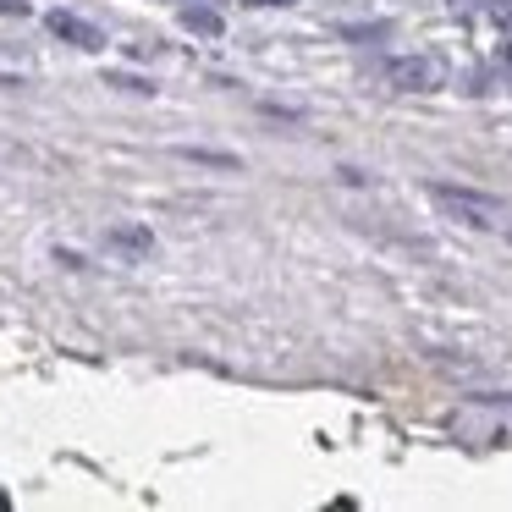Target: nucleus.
Listing matches in <instances>:
<instances>
[{"label": "nucleus", "instance_id": "obj_1", "mask_svg": "<svg viewBox=\"0 0 512 512\" xmlns=\"http://www.w3.org/2000/svg\"><path fill=\"white\" fill-rule=\"evenodd\" d=\"M430 204L446 215V221L457 226H479V232H496L501 221H507V204L496 199V193L485 188H468V182H430Z\"/></svg>", "mask_w": 512, "mask_h": 512}, {"label": "nucleus", "instance_id": "obj_2", "mask_svg": "<svg viewBox=\"0 0 512 512\" xmlns=\"http://www.w3.org/2000/svg\"><path fill=\"white\" fill-rule=\"evenodd\" d=\"M386 78H391V89H402V94H430V89H441V61L435 56H391Z\"/></svg>", "mask_w": 512, "mask_h": 512}, {"label": "nucleus", "instance_id": "obj_3", "mask_svg": "<svg viewBox=\"0 0 512 512\" xmlns=\"http://www.w3.org/2000/svg\"><path fill=\"white\" fill-rule=\"evenodd\" d=\"M50 34L67 39V45H78V50H105V34L78 12H50Z\"/></svg>", "mask_w": 512, "mask_h": 512}, {"label": "nucleus", "instance_id": "obj_4", "mask_svg": "<svg viewBox=\"0 0 512 512\" xmlns=\"http://www.w3.org/2000/svg\"><path fill=\"white\" fill-rule=\"evenodd\" d=\"M182 28H188V34H204V39H221L226 34L221 12H210V6H188V12H182Z\"/></svg>", "mask_w": 512, "mask_h": 512}, {"label": "nucleus", "instance_id": "obj_5", "mask_svg": "<svg viewBox=\"0 0 512 512\" xmlns=\"http://www.w3.org/2000/svg\"><path fill=\"white\" fill-rule=\"evenodd\" d=\"M149 243H155V237H149L144 226H116V232H111V248H133V254H149Z\"/></svg>", "mask_w": 512, "mask_h": 512}, {"label": "nucleus", "instance_id": "obj_6", "mask_svg": "<svg viewBox=\"0 0 512 512\" xmlns=\"http://www.w3.org/2000/svg\"><path fill=\"white\" fill-rule=\"evenodd\" d=\"M188 160H204V166H226V171H232V166H237V160H232V155H210V149H188Z\"/></svg>", "mask_w": 512, "mask_h": 512}, {"label": "nucleus", "instance_id": "obj_7", "mask_svg": "<svg viewBox=\"0 0 512 512\" xmlns=\"http://www.w3.org/2000/svg\"><path fill=\"white\" fill-rule=\"evenodd\" d=\"M490 17H496L501 28H512V0H490Z\"/></svg>", "mask_w": 512, "mask_h": 512}, {"label": "nucleus", "instance_id": "obj_8", "mask_svg": "<svg viewBox=\"0 0 512 512\" xmlns=\"http://www.w3.org/2000/svg\"><path fill=\"white\" fill-rule=\"evenodd\" d=\"M28 12V0H0V17H23Z\"/></svg>", "mask_w": 512, "mask_h": 512}, {"label": "nucleus", "instance_id": "obj_9", "mask_svg": "<svg viewBox=\"0 0 512 512\" xmlns=\"http://www.w3.org/2000/svg\"><path fill=\"white\" fill-rule=\"evenodd\" d=\"M248 6H298V0H248Z\"/></svg>", "mask_w": 512, "mask_h": 512}, {"label": "nucleus", "instance_id": "obj_10", "mask_svg": "<svg viewBox=\"0 0 512 512\" xmlns=\"http://www.w3.org/2000/svg\"><path fill=\"white\" fill-rule=\"evenodd\" d=\"M501 67H507V78H512V45H507V50H501Z\"/></svg>", "mask_w": 512, "mask_h": 512}, {"label": "nucleus", "instance_id": "obj_11", "mask_svg": "<svg viewBox=\"0 0 512 512\" xmlns=\"http://www.w3.org/2000/svg\"><path fill=\"white\" fill-rule=\"evenodd\" d=\"M468 6H479V0H452V12H468Z\"/></svg>", "mask_w": 512, "mask_h": 512}]
</instances>
